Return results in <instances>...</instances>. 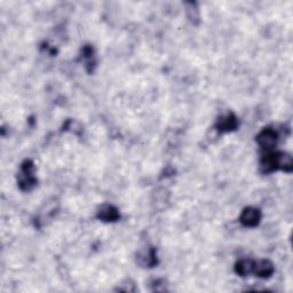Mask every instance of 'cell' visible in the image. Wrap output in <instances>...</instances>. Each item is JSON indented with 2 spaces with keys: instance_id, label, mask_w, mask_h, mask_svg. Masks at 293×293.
I'll return each mask as SVG.
<instances>
[{
  "instance_id": "obj_1",
  "label": "cell",
  "mask_w": 293,
  "mask_h": 293,
  "mask_svg": "<svg viewBox=\"0 0 293 293\" xmlns=\"http://www.w3.org/2000/svg\"><path fill=\"white\" fill-rule=\"evenodd\" d=\"M34 166L30 161H26L21 167L19 185L22 190H30L36 186V178L33 175Z\"/></svg>"
},
{
  "instance_id": "obj_2",
  "label": "cell",
  "mask_w": 293,
  "mask_h": 293,
  "mask_svg": "<svg viewBox=\"0 0 293 293\" xmlns=\"http://www.w3.org/2000/svg\"><path fill=\"white\" fill-rule=\"evenodd\" d=\"M277 133L271 129H264L258 134L257 142L266 151H271L277 143Z\"/></svg>"
},
{
  "instance_id": "obj_3",
  "label": "cell",
  "mask_w": 293,
  "mask_h": 293,
  "mask_svg": "<svg viewBox=\"0 0 293 293\" xmlns=\"http://www.w3.org/2000/svg\"><path fill=\"white\" fill-rule=\"evenodd\" d=\"M261 219V212L256 209V207H248L243 211L239 220L246 227H256L260 222Z\"/></svg>"
},
{
  "instance_id": "obj_4",
  "label": "cell",
  "mask_w": 293,
  "mask_h": 293,
  "mask_svg": "<svg viewBox=\"0 0 293 293\" xmlns=\"http://www.w3.org/2000/svg\"><path fill=\"white\" fill-rule=\"evenodd\" d=\"M137 262L142 267H154L157 263L156 252L154 249H144L137 253Z\"/></svg>"
},
{
  "instance_id": "obj_5",
  "label": "cell",
  "mask_w": 293,
  "mask_h": 293,
  "mask_svg": "<svg viewBox=\"0 0 293 293\" xmlns=\"http://www.w3.org/2000/svg\"><path fill=\"white\" fill-rule=\"evenodd\" d=\"M254 274L261 278L270 277L274 273V264L269 260H260L254 263Z\"/></svg>"
},
{
  "instance_id": "obj_6",
  "label": "cell",
  "mask_w": 293,
  "mask_h": 293,
  "mask_svg": "<svg viewBox=\"0 0 293 293\" xmlns=\"http://www.w3.org/2000/svg\"><path fill=\"white\" fill-rule=\"evenodd\" d=\"M98 219H101L102 221L112 222V221L118 220L119 213L115 206L105 204V205H102L100 207V210H98Z\"/></svg>"
},
{
  "instance_id": "obj_7",
  "label": "cell",
  "mask_w": 293,
  "mask_h": 293,
  "mask_svg": "<svg viewBox=\"0 0 293 293\" xmlns=\"http://www.w3.org/2000/svg\"><path fill=\"white\" fill-rule=\"evenodd\" d=\"M217 127L220 132H230L237 127V118L232 114H228L219 119Z\"/></svg>"
},
{
  "instance_id": "obj_8",
  "label": "cell",
  "mask_w": 293,
  "mask_h": 293,
  "mask_svg": "<svg viewBox=\"0 0 293 293\" xmlns=\"http://www.w3.org/2000/svg\"><path fill=\"white\" fill-rule=\"evenodd\" d=\"M254 263H256V261L250 259L239 260L235 266V271L239 276H248V275L253 273Z\"/></svg>"
}]
</instances>
